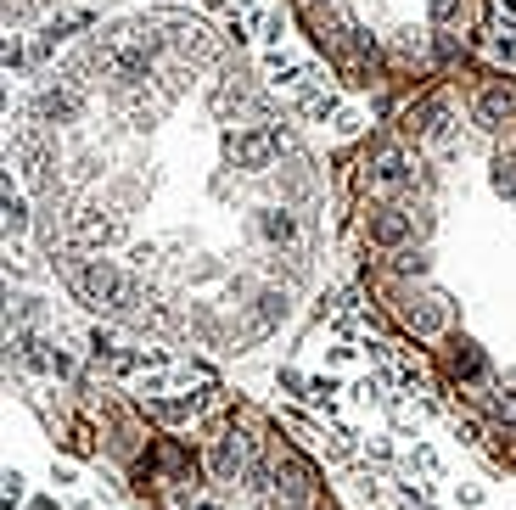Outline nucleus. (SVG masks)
Returning <instances> with one entry per match:
<instances>
[{
	"instance_id": "nucleus-18",
	"label": "nucleus",
	"mask_w": 516,
	"mask_h": 510,
	"mask_svg": "<svg viewBox=\"0 0 516 510\" xmlns=\"http://www.w3.org/2000/svg\"><path fill=\"white\" fill-rule=\"evenodd\" d=\"M309 510H331V505H309Z\"/></svg>"
},
{
	"instance_id": "nucleus-17",
	"label": "nucleus",
	"mask_w": 516,
	"mask_h": 510,
	"mask_svg": "<svg viewBox=\"0 0 516 510\" xmlns=\"http://www.w3.org/2000/svg\"><path fill=\"white\" fill-rule=\"evenodd\" d=\"M29 510H57V499H45V494H40V499H29Z\"/></svg>"
},
{
	"instance_id": "nucleus-4",
	"label": "nucleus",
	"mask_w": 516,
	"mask_h": 510,
	"mask_svg": "<svg viewBox=\"0 0 516 510\" xmlns=\"http://www.w3.org/2000/svg\"><path fill=\"white\" fill-rule=\"evenodd\" d=\"M410 180H416V169H410V152H404V146H393V141L376 146V157H371V185H376V191L387 197V191H404Z\"/></svg>"
},
{
	"instance_id": "nucleus-1",
	"label": "nucleus",
	"mask_w": 516,
	"mask_h": 510,
	"mask_svg": "<svg viewBox=\"0 0 516 510\" xmlns=\"http://www.w3.org/2000/svg\"><path fill=\"white\" fill-rule=\"evenodd\" d=\"M287 146L281 124H253V129H230L225 135V163H236L242 174H264L275 163V152Z\"/></svg>"
},
{
	"instance_id": "nucleus-16",
	"label": "nucleus",
	"mask_w": 516,
	"mask_h": 510,
	"mask_svg": "<svg viewBox=\"0 0 516 510\" xmlns=\"http://www.w3.org/2000/svg\"><path fill=\"white\" fill-rule=\"evenodd\" d=\"M186 510H219V505H214L208 494H191V505H186Z\"/></svg>"
},
{
	"instance_id": "nucleus-5",
	"label": "nucleus",
	"mask_w": 516,
	"mask_h": 510,
	"mask_svg": "<svg viewBox=\"0 0 516 510\" xmlns=\"http://www.w3.org/2000/svg\"><path fill=\"white\" fill-rule=\"evenodd\" d=\"M505 118H516V85L511 79H488V85L477 90V124L500 129Z\"/></svg>"
},
{
	"instance_id": "nucleus-8",
	"label": "nucleus",
	"mask_w": 516,
	"mask_h": 510,
	"mask_svg": "<svg viewBox=\"0 0 516 510\" xmlns=\"http://www.w3.org/2000/svg\"><path fill=\"white\" fill-rule=\"evenodd\" d=\"M449 370H455L460 382H483V376H488V359L477 354L472 342H455V354H449Z\"/></svg>"
},
{
	"instance_id": "nucleus-2",
	"label": "nucleus",
	"mask_w": 516,
	"mask_h": 510,
	"mask_svg": "<svg viewBox=\"0 0 516 510\" xmlns=\"http://www.w3.org/2000/svg\"><path fill=\"white\" fill-rule=\"evenodd\" d=\"M455 101L449 96H427L416 107V113H410V135H416V141H427V146H449L455 141Z\"/></svg>"
},
{
	"instance_id": "nucleus-9",
	"label": "nucleus",
	"mask_w": 516,
	"mask_h": 510,
	"mask_svg": "<svg viewBox=\"0 0 516 510\" xmlns=\"http://www.w3.org/2000/svg\"><path fill=\"white\" fill-rule=\"evenodd\" d=\"M258 230H264V241H281V247H292V241H298V219H292L287 208H264Z\"/></svg>"
},
{
	"instance_id": "nucleus-13",
	"label": "nucleus",
	"mask_w": 516,
	"mask_h": 510,
	"mask_svg": "<svg viewBox=\"0 0 516 510\" xmlns=\"http://www.w3.org/2000/svg\"><path fill=\"white\" fill-rule=\"evenodd\" d=\"M432 23H455V0H432Z\"/></svg>"
},
{
	"instance_id": "nucleus-12",
	"label": "nucleus",
	"mask_w": 516,
	"mask_h": 510,
	"mask_svg": "<svg viewBox=\"0 0 516 510\" xmlns=\"http://www.w3.org/2000/svg\"><path fill=\"white\" fill-rule=\"evenodd\" d=\"M23 505V471H6V494H0V510Z\"/></svg>"
},
{
	"instance_id": "nucleus-3",
	"label": "nucleus",
	"mask_w": 516,
	"mask_h": 510,
	"mask_svg": "<svg viewBox=\"0 0 516 510\" xmlns=\"http://www.w3.org/2000/svg\"><path fill=\"white\" fill-rule=\"evenodd\" d=\"M146 471H158L163 482H174V488H191V494H197V454H191L186 443L163 438L158 449H152V460H146Z\"/></svg>"
},
{
	"instance_id": "nucleus-6",
	"label": "nucleus",
	"mask_w": 516,
	"mask_h": 510,
	"mask_svg": "<svg viewBox=\"0 0 516 510\" xmlns=\"http://www.w3.org/2000/svg\"><path fill=\"white\" fill-rule=\"evenodd\" d=\"M365 230H371V247H382V253H399L404 241H410V213L376 208L371 219H365Z\"/></svg>"
},
{
	"instance_id": "nucleus-15",
	"label": "nucleus",
	"mask_w": 516,
	"mask_h": 510,
	"mask_svg": "<svg viewBox=\"0 0 516 510\" xmlns=\"http://www.w3.org/2000/svg\"><path fill=\"white\" fill-rule=\"evenodd\" d=\"M494 57H500V62H516V40H494Z\"/></svg>"
},
{
	"instance_id": "nucleus-11",
	"label": "nucleus",
	"mask_w": 516,
	"mask_h": 510,
	"mask_svg": "<svg viewBox=\"0 0 516 510\" xmlns=\"http://www.w3.org/2000/svg\"><path fill=\"white\" fill-rule=\"evenodd\" d=\"M494 191L505 202H516V157H500V169H494Z\"/></svg>"
},
{
	"instance_id": "nucleus-14",
	"label": "nucleus",
	"mask_w": 516,
	"mask_h": 510,
	"mask_svg": "<svg viewBox=\"0 0 516 510\" xmlns=\"http://www.w3.org/2000/svg\"><path fill=\"white\" fill-rule=\"evenodd\" d=\"M51 482H62V488H68V482H79V466H68V460H62V466H51Z\"/></svg>"
},
{
	"instance_id": "nucleus-10",
	"label": "nucleus",
	"mask_w": 516,
	"mask_h": 510,
	"mask_svg": "<svg viewBox=\"0 0 516 510\" xmlns=\"http://www.w3.org/2000/svg\"><path fill=\"white\" fill-rule=\"evenodd\" d=\"M488 12H494V34H500V40H516V0H494Z\"/></svg>"
},
{
	"instance_id": "nucleus-7",
	"label": "nucleus",
	"mask_w": 516,
	"mask_h": 510,
	"mask_svg": "<svg viewBox=\"0 0 516 510\" xmlns=\"http://www.w3.org/2000/svg\"><path fill=\"white\" fill-rule=\"evenodd\" d=\"M404 326L416 331V337H438V331L449 326L444 298H410V303H404Z\"/></svg>"
}]
</instances>
